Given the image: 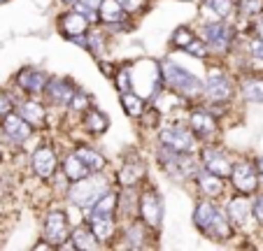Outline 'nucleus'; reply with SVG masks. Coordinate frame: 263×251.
Returning <instances> with one entry per match:
<instances>
[{
	"label": "nucleus",
	"instance_id": "423d86ee",
	"mask_svg": "<svg viewBox=\"0 0 263 251\" xmlns=\"http://www.w3.org/2000/svg\"><path fill=\"white\" fill-rule=\"evenodd\" d=\"M161 144L173 151H182V153H191L196 149V135L191 133V128L184 126H170V128L161 130Z\"/></svg>",
	"mask_w": 263,
	"mask_h": 251
},
{
	"label": "nucleus",
	"instance_id": "72a5a7b5",
	"mask_svg": "<svg viewBox=\"0 0 263 251\" xmlns=\"http://www.w3.org/2000/svg\"><path fill=\"white\" fill-rule=\"evenodd\" d=\"M184 51H186V54H191V56H196V59H203V56H208V51H210V47L205 45V40L203 37H194L189 42V45L184 47Z\"/></svg>",
	"mask_w": 263,
	"mask_h": 251
},
{
	"label": "nucleus",
	"instance_id": "a18cd8bd",
	"mask_svg": "<svg viewBox=\"0 0 263 251\" xmlns=\"http://www.w3.org/2000/svg\"><path fill=\"white\" fill-rule=\"evenodd\" d=\"M258 35H261V37H263V21H261V24H258Z\"/></svg>",
	"mask_w": 263,
	"mask_h": 251
},
{
	"label": "nucleus",
	"instance_id": "f704fd0d",
	"mask_svg": "<svg viewBox=\"0 0 263 251\" xmlns=\"http://www.w3.org/2000/svg\"><path fill=\"white\" fill-rule=\"evenodd\" d=\"M142 233H144V228H142V223H138V221H133V226L128 228V233H126V237H128V246H142Z\"/></svg>",
	"mask_w": 263,
	"mask_h": 251
},
{
	"label": "nucleus",
	"instance_id": "473e14b6",
	"mask_svg": "<svg viewBox=\"0 0 263 251\" xmlns=\"http://www.w3.org/2000/svg\"><path fill=\"white\" fill-rule=\"evenodd\" d=\"M196 35H194V30L191 28H177L175 30V35H173V40H170V42H173V47H179V49H184V47L189 45L191 40H194Z\"/></svg>",
	"mask_w": 263,
	"mask_h": 251
},
{
	"label": "nucleus",
	"instance_id": "2f4dec72",
	"mask_svg": "<svg viewBox=\"0 0 263 251\" xmlns=\"http://www.w3.org/2000/svg\"><path fill=\"white\" fill-rule=\"evenodd\" d=\"M238 10L242 16H256L263 12V0H240Z\"/></svg>",
	"mask_w": 263,
	"mask_h": 251
},
{
	"label": "nucleus",
	"instance_id": "aec40b11",
	"mask_svg": "<svg viewBox=\"0 0 263 251\" xmlns=\"http://www.w3.org/2000/svg\"><path fill=\"white\" fill-rule=\"evenodd\" d=\"M249 217H252V205H249L247 198H233L229 202V221L235 226H247Z\"/></svg>",
	"mask_w": 263,
	"mask_h": 251
},
{
	"label": "nucleus",
	"instance_id": "4be33fe9",
	"mask_svg": "<svg viewBox=\"0 0 263 251\" xmlns=\"http://www.w3.org/2000/svg\"><path fill=\"white\" fill-rule=\"evenodd\" d=\"M98 16L105 24H121V21L126 19V10L117 0H103L98 7Z\"/></svg>",
	"mask_w": 263,
	"mask_h": 251
},
{
	"label": "nucleus",
	"instance_id": "c85d7f7f",
	"mask_svg": "<svg viewBox=\"0 0 263 251\" xmlns=\"http://www.w3.org/2000/svg\"><path fill=\"white\" fill-rule=\"evenodd\" d=\"M198 182H200L203 193H208V198H217L223 193V182H221V177H217V175L205 172L198 177Z\"/></svg>",
	"mask_w": 263,
	"mask_h": 251
},
{
	"label": "nucleus",
	"instance_id": "f8f14e48",
	"mask_svg": "<svg viewBox=\"0 0 263 251\" xmlns=\"http://www.w3.org/2000/svg\"><path fill=\"white\" fill-rule=\"evenodd\" d=\"M74 89H77V86H74L70 79H49L45 86V93H47V98H49L51 105L68 107L72 95H74Z\"/></svg>",
	"mask_w": 263,
	"mask_h": 251
},
{
	"label": "nucleus",
	"instance_id": "393cba45",
	"mask_svg": "<svg viewBox=\"0 0 263 251\" xmlns=\"http://www.w3.org/2000/svg\"><path fill=\"white\" fill-rule=\"evenodd\" d=\"M84 128L89 130V133H96V135H100V133H105L107 130V126H109V119H107V114L105 112H100V109H89V112L84 114Z\"/></svg>",
	"mask_w": 263,
	"mask_h": 251
},
{
	"label": "nucleus",
	"instance_id": "bb28decb",
	"mask_svg": "<svg viewBox=\"0 0 263 251\" xmlns=\"http://www.w3.org/2000/svg\"><path fill=\"white\" fill-rule=\"evenodd\" d=\"M144 175V165L140 161H130L126 163L124 167H121V172H119V182L124 184V186H133V184L140 182V177Z\"/></svg>",
	"mask_w": 263,
	"mask_h": 251
},
{
	"label": "nucleus",
	"instance_id": "49530a36",
	"mask_svg": "<svg viewBox=\"0 0 263 251\" xmlns=\"http://www.w3.org/2000/svg\"><path fill=\"white\" fill-rule=\"evenodd\" d=\"M61 3H65V5H72V3H77V0H61Z\"/></svg>",
	"mask_w": 263,
	"mask_h": 251
},
{
	"label": "nucleus",
	"instance_id": "37998d69",
	"mask_svg": "<svg viewBox=\"0 0 263 251\" xmlns=\"http://www.w3.org/2000/svg\"><path fill=\"white\" fill-rule=\"evenodd\" d=\"M249 51H252L256 59L263 61V37H261V40H254L252 45H249Z\"/></svg>",
	"mask_w": 263,
	"mask_h": 251
},
{
	"label": "nucleus",
	"instance_id": "c9c22d12",
	"mask_svg": "<svg viewBox=\"0 0 263 251\" xmlns=\"http://www.w3.org/2000/svg\"><path fill=\"white\" fill-rule=\"evenodd\" d=\"M140 121H142L144 128H154L156 123H159V109L156 107H144V112L140 114Z\"/></svg>",
	"mask_w": 263,
	"mask_h": 251
},
{
	"label": "nucleus",
	"instance_id": "e433bc0d",
	"mask_svg": "<svg viewBox=\"0 0 263 251\" xmlns=\"http://www.w3.org/2000/svg\"><path fill=\"white\" fill-rule=\"evenodd\" d=\"M68 107L80 109V112H82V109H86V107H89V95H86L82 89H74V95H72V100H70Z\"/></svg>",
	"mask_w": 263,
	"mask_h": 251
},
{
	"label": "nucleus",
	"instance_id": "412c9836",
	"mask_svg": "<svg viewBox=\"0 0 263 251\" xmlns=\"http://www.w3.org/2000/svg\"><path fill=\"white\" fill-rule=\"evenodd\" d=\"M19 117L24 121H28L33 128H40V126H45L47 112L40 103H24V105H19Z\"/></svg>",
	"mask_w": 263,
	"mask_h": 251
},
{
	"label": "nucleus",
	"instance_id": "a211bd4d",
	"mask_svg": "<svg viewBox=\"0 0 263 251\" xmlns=\"http://www.w3.org/2000/svg\"><path fill=\"white\" fill-rule=\"evenodd\" d=\"M59 26H61V30H63V35L65 37H74V35H82V33H86V28L91 26V21L86 19L82 12H65L63 16H61V21H59Z\"/></svg>",
	"mask_w": 263,
	"mask_h": 251
},
{
	"label": "nucleus",
	"instance_id": "de8ad7c7",
	"mask_svg": "<svg viewBox=\"0 0 263 251\" xmlns=\"http://www.w3.org/2000/svg\"><path fill=\"white\" fill-rule=\"evenodd\" d=\"M0 3H5V0H0Z\"/></svg>",
	"mask_w": 263,
	"mask_h": 251
},
{
	"label": "nucleus",
	"instance_id": "f03ea898",
	"mask_svg": "<svg viewBox=\"0 0 263 251\" xmlns=\"http://www.w3.org/2000/svg\"><path fill=\"white\" fill-rule=\"evenodd\" d=\"M107 191H109V182L103 175H86V177L72 182V186H70V191H68V200L72 202L74 207L89 209V207H93Z\"/></svg>",
	"mask_w": 263,
	"mask_h": 251
},
{
	"label": "nucleus",
	"instance_id": "ddd939ff",
	"mask_svg": "<svg viewBox=\"0 0 263 251\" xmlns=\"http://www.w3.org/2000/svg\"><path fill=\"white\" fill-rule=\"evenodd\" d=\"M49 82V77L45 74V70H37V68H26L16 74V84L26 93H42Z\"/></svg>",
	"mask_w": 263,
	"mask_h": 251
},
{
	"label": "nucleus",
	"instance_id": "9d476101",
	"mask_svg": "<svg viewBox=\"0 0 263 251\" xmlns=\"http://www.w3.org/2000/svg\"><path fill=\"white\" fill-rule=\"evenodd\" d=\"M231 179H233V186L238 188L240 193H254L258 186V177H256V170H254L252 163L247 161H240L233 165V170H231Z\"/></svg>",
	"mask_w": 263,
	"mask_h": 251
},
{
	"label": "nucleus",
	"instance_id": "c03bdc74",
	"mask_svg": "<svg viewBox=\"0 0 263 251\" xmlns=\"http://www.w3.org/2000/svg\"><path fill=\"white\" fill-rule=\"evenodd\" d=\"M258 170H261V175H263V156L258 158Z\"/></svg>",
	"mask_w": 263,
	"mask_h": 251
},
{
	"label": "nucleus",
	"instance_id": "4c0bfd02",
	"mask_svg": "<svg viewBox=\"0 0 263 251\" xmlns=\"http://www.w3.org/2000/svg\"><path fill=\"white\" fill-rule=\"evenodd\" d=\"M117 86H119V93H126V91L133 89V86H130V72L128 70H119V72H117Z\"/></svg>",
	"mask_w": 263,
	"mask_h": 251
},
{
	"label": "nucleus",
	"instance_id": "0eeeda50",
	"mask_svg": "<svg viewBox=\"0 0 263 251\" xmlns=\"http://www.w3.org/2000/svg\"><path fill=\"white\" fill-rule=\"evenodd\" d=\"M68 237H70L68 217H65L61 209H54V212L47 214V219H45V240L49 242L51 246H61Z\"/></svg>",
	"mask_w": 263,
	"mask_h": 251
},
{
	"label": "nucleus",
	"instance_id": "20e7f679",
	"mask_svg": "<svg viewBox=\"0 0 263 251\" xmlns=\"http://www.w3.org/2000/svg\"><path fill=\"white\" fill-rule=\"evenodd\" d=\"M159 161L170 172V177L179 179V182H184V179H189V177H196V165H194L189 153L173 151V149L163 147L159 153Z\"/></svg>",
	"mask_w": 263,
	"mask_h": 251
},
{
	"label": "nucleus",
	"instance_id": "4468645a",
	"mask_svg": "<svg viewBox=\"0 0 263 251\" xmlns=\"http://www.w3.org/2000/svg\"><path fill=\"white\" fill-rule=\"evenodd\" d=\"M189 128L196 138L208 140L217 133V121H214L212 114H208V109H196L189 117Z\"/></svg>",
	"mask_w": 263,
	"mask_h": 251
},
{
	"label": "nucleus",
	"instance_id": "6ab92c4d",
	"mask_svg": "<svg viewBox=\"0 0 263 251\" xmlns=\"http://www.w3.org/2000/svg\"><path fill=\"white\" fill-rule=\"evenodd\" d=\"M70 240H72V249H82V251H96L100 249V240L93 235V230L86 226L74 228L70 233Z\"/></svg>",
	"mask_w": 263,
	"mask_h": 251
},
{
	"label": "nucleus",
	"instance_id": "c756f323",
	"mask_svg": "<svg viewBox=\"0 0 263 251\" xmlns=\"http://www.w3.org/2000/svg\"><path fill=\"white\" fill-rule=\"evenodd\" d=\"M121 105H124V109H126V114H128V117L138 119L140 114L144 112V100L140 98L138 93H133V91H126V93H121Z\"/></svg>",
	"mask_w": 263,
	"mask_h": 251
},
{
	"label": "nucleus",
	"instance_id": "6e6552de",
	"mask_svg": "<svg viewBox=\"0 0 263 251\" xmlns=\"http://www.w3.org/2000/svg\"><path fill=\"white\" fill-rule=\"evenodd\" d=\"M140 214L144 219V226L159 228L163 221V200L156 191H147L140 198Z\"/></svg>",
	"mask_w": 263,
	"mask_h": 251
},
{
	"label": "nucleus",
	"instance_id": "7c9ffc66",
	"mask_svg": "<svg viewBox=\"0 0 263 251\" xmlns=\"http://www.w3.org/2000/svg\"><path fill=\"white\" fill-rule=\"evenodd\" d=\"M117 209L121 212V217L135 219V212H138V198H135V193L130 191V186H126L124 200H119V198H117Z\"/></svg>",
	"mask_w": 263,
	"mask_h": 251
},
{
	"label": "nucleus",
	"instance_id": "ea45409f",
	"mask_svg": "<svg viewBox=\"0 0 263 251\" xmlns=\"http://www.w3.org/2000/svg\"><path fill=\"white\" fill-rule=\"evenodd\" d=\"M121 7H124L126 12H138L140 7H142V3L144 0H117Z\"/></svg>",
	"mask_w": 263,
	"mask_h": 251
},
{
	"label": "nucleus",
	"instance_id": "7ed1b4c3",
	"mask_svg": "<svg viewBox=\"0 0 263 251\" xmlns=\"http://www.w3.org/2000/svg\"><path fill=\"white\" fill-rule=\"evenodd\" d=\"M159 72L173 93H179L184 98H196V95L203 93V82L196 74H191L189 70H184L177 63H173V61H163Z\"/></svg>",
	"mask_w": 263,
	"mask_h": 251
},
{
	"label": "nucleus",
	"instance_id": "1a4fd4ad",
	"mask_svg": "<svg viewBox=\"0 0 263 251\" xmlns=\"http://www.w3.org/2000/svg\"><path fill=\"white\" fill-rule=\"evenodd\" d=\"M203 93L210 100H214V103H221V100H229L233 95V84H231V79L223 72L214 70L208 77V82L203 84Z\"/></svg>",
	"mask_w": 263,
	"mask_h": 251
},
{
	"label": "nucleus",
	"instance_id": "2eb2a0df",
	"mask_svg": "<svg viewBox=\"0 0 263 251\" xmlns=\"http://www.w3.org/2000/svg\"><path fill=\"white\" fill-rule=\"evenodd\" d=\"M203 165L208 172L217 175V177H231V170H233V163L226 158V153L217 151V149H205L203 151Z\"/></svg>",
	"mask_w": 263,
	"mask_h": 251
},
{
	"label": "nucleus",
	"instance_id": "cd10ccee",
	"mask_svg": "<svg viewBox=\"0 0 263 251\" xmlns=\"http://www.w3.org/2000/svg\"><path fill=\"white\" fill-rule=\"evenodd\" d=\"M240 91L249 103H263V79H245L240 84Z\"/></svg>",
	"mask_w": 263,
	"mask_h": 251
},
{
	"label": "nucleus",
	"instance_id": "09e8293b",
	"mask_svg": "<svg viewBox=\"0 0 263 251\" xmlns=\"http://www.w3.org/2000/svg\"><path fill=\"white\" fill-rule=\"evenodd\" d=\"M189 3H194V0H189Z\"/></svg>",
	"mask_w": 263,
	"mask_h": 251
},
{
	"label": "nucleus",
	"instance_id": "9b49d317",
	"mask_svg": "<svg viewBox=\"0 0 263 251\" xmlns=\"http://www.w3.org/2000/svg\"><path fill=\"white\" fill-rule=\"evenodd\" d=\"M0 130H3V133H5V138L12 140V142H26V140L30 138V133H33V126H30L28 121H24L19 114L10 112V114H5V117H3Z\"/></svg>",
	"mask_w": 263,
	"mask_h": 251
},
{
	"label": "nucleus",
	"instance_id": "39448f33",
	"mask_svg": "<svg viewBox=\"0 0 263 251\" xmlns=\"http://www.w3.org/2000/svg\"><path fill=\"white\" fill-rule=\"evenodd\" d=\"M203 40L212 51L226 54L235 40V30H233V26L226 24V21H212V24H205Z\"/></svg>",
	"mask_w": 263,
	"mask_h": 251
},
{
	"label": "nucleus",
	"instance_id": "b1692460",
	"mask_svg": "<svg viewBox=\"0 0 263 251\" xmlns=\"http://www.w3.org/2000/svg\"><path fill=\"white\" fill-rule=\"evenodd\" d=\"M72 153H74L77 158H80V161L84 163L86 167H89L91 172H100V170L105 167V158L100 156V153L96 151V149H91V147H77Z\"/></svg>",
	"mask_w": 263,
	"mask_h": 251
},
{
	"label": "nucleus",
	"instance_id": "dca6fc26",
	"mask_svg": "<svg viewBox=\"0 0 263 251\" xmlns=\"http://www.w3.org/2000/svg\"><path fill=\"white\" fill-rule=\"evenodd\" d=\"M233 0H205L203 7H200V14L208 24H212V21H226L233 14Z\"/></svg>",
	"mask_w": 263,
	"mask_h": 251
},
{
	"label": "nucleus",
	"instance_id": "a878e982",
	"mask_svg": "<svg viewBox=\"0 0 263 251\" xmlns=\"http://www.w3.org/2000/svg\"><path fill=\"white\" fill-rule=\"evenodd\" d=\"M63 175L70 179V182H74V179H82V177H86V175H91V170L80 161V158L74 156V153H70V156L63 161Z\"/></svg>",
	"mask_w": 263,
	"mask_h": 251
},
{
	"label": "nucleus",
	"instance_id": "f257e3e1",
	"mask_svg": "<svg viewBox=\"0 0 263 251\" xmlns=\"http://www.w3.org/2000/svg\"><path fill=\"white\" fill-rule=\"evenodd\" d=\"M194 223L210 240L221 242L233 235V228H231V221H229V217H226V212H221V209L214 205L212 198L198 202V207H196V212H194Z\"/></svg>",
	"mask_w": 263,
	"mask_h": 251
},
{
	"label": "nucleus",
	"instance_id": "58836bf2",
	"mask_svg": "<svg viewBox=\"0 0 263 251\" xmlns=\"http://www.w3.org/2000/svg\"><path fill=\"white\" fill-rule=\"evenodd\" d=\"M12 109H14V105H12L10 95L0 91V117H5V114H10Z\"/></svg>",
	"mask_w": 263,
	"mask_h": 251
},
{
	"label": "nucleus",
	"instance_id": "79ce46f5",
	"mask_svg": "<svg viewBox=\"0 0 263 251\" xmlns=\"http://www.w3.org/2000/svg\"><path fill=\"white\" fill-rule=\"evenodd\" d=\"M252 212H254V217H256V221L263 226V198H258V200L252 205Z\"/></svg>",
	"mask_w": 263,
	"mask_h": 251
},
{
	"label": "nucleus",
	"instance_id": "5701e85b",
	"mask_svg": "<svg viewBox=\"0 0 263 251\" xmlns=\"http://www.w3.org/2000/svg\"><path fill=\"white\" fill-rule=\"evenodd\" d=\"M89 228L100 242H107L115 235V217H89Z\"/></svg>",
	"mask_w": 263,
	"mask_h": 251
},
{
	"label": "nucleus",
	"instance_id": "f3484780",
	"mask_svg": "<svg viewBox=\"0 0 263 251\" xmlns=\"http://www.w3.org/2000/svg\"><path fill=\"white\" fill-rule=\"evenodd\" d=\"M56 153H54V149L51 147H40V149H35V153H33V170H35V175L37 177H42V179H47V177H51V175L56 172Z\"/></svg>",
	"mask_w": 263,
	"mask_h": 251
},
{
	"label": "nucleus",
	"instance_id": "a19ab883",
	"mask_svg": "<svg viewBox=\"0 0 263 251\" xmlns=\"http://www.w3.org/2000/svg\"><path fill=\"white\" fill-rule=\"evenodd\" d=\"M100 3H103V0H77L74 5H77V7H84V10H93V12H98Z\"/></svg>",
	"mask_w": 263,
	"mask_h": 251
}]
</instances>
